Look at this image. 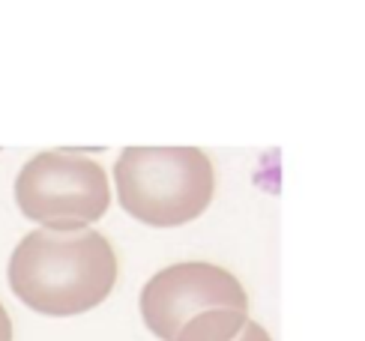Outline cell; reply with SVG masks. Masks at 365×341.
Masks as SVG:
<instances>
[{"instance_id": "1", "label": "cell", "mask_w": 365, "mask_h": 341, "mask_svg": "<svg viewBox=\"0 0 365 341\" xmlns=\"http://www.w3.org/2000/svg\"><path fill=\"white\" fill-rule=\"evenodd\" d=\"M117 282V258L99 230H30L9 258V287L27 308L72 317L96 308Z\"/></svg>"}, {"instance_id": "2", "label": "cell", "mask_w": 365, "mask_h": 341, "mask_svg": "<svg viewBox=\"0 0 365 341\" xmlns=\"http://www.w3.org/2000/svg\"><path fill=\"white\" fill-rule=\"evenodd\" d=\"M141 317L159 341H231L249 323V300L216 263H174L144 285Z\"/></svg>"}, {"instance_id": "3", "label": "cell", "mask_w": 365, "mask_h": 341, "mask_svg": "<svg viewBox=\"0 0 365 341\" xmlns=\"http://www.w3.org/2000/svg\"><path fill=\"white\" fill-rule=\"evenodd\" d=\"M117 198L132 219L177 228L197 219L212 200L216 177L197 147H126L117 168Z\"/></svg>"}, {"instance_id": "4", "label": "cell", "mask_w": 365, "mask_h": 341, "mask_svg": "<svg viewBox=\"0 0 365 341\" xmlns=\"http://www.w3.org/2000/svg\"><path fill=\"white\" fill-rule=\"evenodd\" d=\"M15 200L45 230H81L105 215L111 189L105 170L75 150H51L30 159L15 180Z\"/></svg>"}, {"instance_id": "5", "label": "cell", "mask_w": 365, "mask_h": 341, "mask_svg": "<svg viewBox=\"0 0 365 341\" xmlns=\"http://www.w3.org/2000/svg\"><path fill=\"white\" fill-rule=\"evenodd\" d=\"M231 341H272V338H269V332L261 327V323H252V320H249L246 327H242Z\"/></svg>"}, {"instance_id": "6", "label": "cell", "mask_w": 365, "mask_h": 341, "mask_svg": "<svg viewBox=\"0 0 365 341\" xmlns=\"http://www.w3.org/2000/svg\"><path fill=\"white\" fill-rule=\"evenodd\" d=\"M0 341H12V320L4 305H0Z\"/></svg>"}]
</instances>
